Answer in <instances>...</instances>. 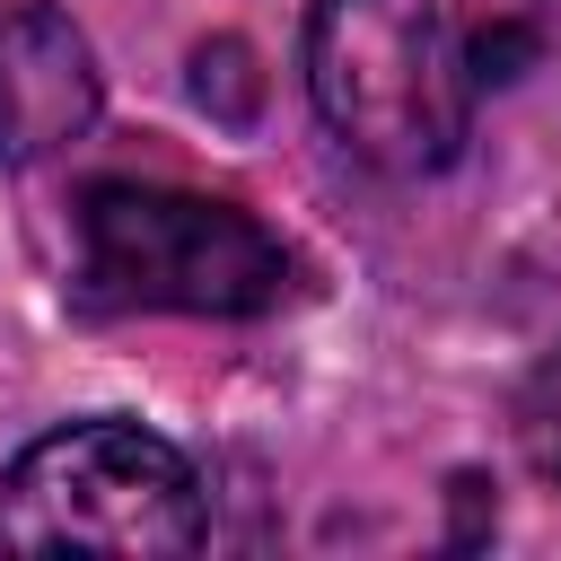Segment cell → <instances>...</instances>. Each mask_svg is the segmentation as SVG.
<instances>
[{
    "label": "cell",
    "mask_w": 561,
    "mask_h": 561,
    "mask_svg": "<svg viewBox=\"0 0 561 561\" xmlns=\"http://www.w3.org/2000/svg\"><path fill=\"white\" fill-rule=\"evenodd\" d=\"M517 438H526V465L543 482H561V351L535 359V377L517 394Z\"/></svg>",
    "instance_id": "cell-5"
},
{
    "label": "cell",
    "mask_w": 561,
    "mask_h": 561,
    "mask_svg": "<svg viewBox=\"0 0 561 561\" xmlns=\"http://www.w3.org/2000/svg\"><path fill=\"white\" fill-rule=\"evenodd\" d=\"M79 289L149 316H272L298 298V254L219 193L105 175L79 193Z\"/></svg>",
    "instance_id": "cell-2"
},
{
    "label": "cell",
    "mask_w": 561,
    "mask_h": 561,
    "mask_svg": "<svg viewBox=\"0 0 561 561\" xmlns=\"http://www.w3.org/2000/svg\"><path fill=\"white\" fill-rule=\"evenodd\" d=\"M96 123V53L53 0L0 9V167H44Z\"/></svg>",
    "instance_id": "cell-4"
},
{
    "label": "cell",
    "mask_w": 561,
    "mask_h": 561,
    "mask_svg": "<svg viewBox=\"0 0 561 561\" xmlns=\"http://www.w3.org/2000/svg\"><path fill=\"white\" fill-rule=\"evenodd\" d=\"M210 535L184 447L140 421H70L0 473V552H193Z\"/></svg>",
    "instance_id": "cell-3"
},
{
    "label": "cell",
    "mask_w": 561,
    "mask_h": 561,
    "mask_svg": "<svg viewBox=\"0 0 561 561\" xmlns=\"http://www.w3.org/2000/svg\"><path fill=\"white\" fill-rule=\"evenodd\" d=\"M561 44V0H316L307 96L377 175L465 158L482 105Z\"/></svg>",
    "instance_id": "cell-1"
}]
</instances>
